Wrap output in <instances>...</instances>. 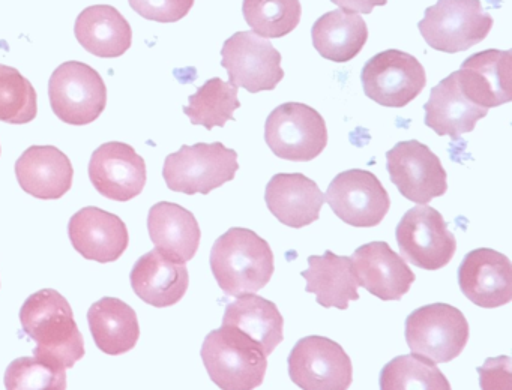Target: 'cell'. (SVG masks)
Wrapping results in <instances>:
<instances>
[{
	"instance_id": "4dcf8cb0",
	"label": "cell",
	"mask_w": 512,
	"mask_h": 390,
	"mask_svg": "<svg viewBox=\"0 0 512 390\" xmlns=\"http://www.w3.org/2000/svg\"><path fill=\"white\" fill-rule=\"evenodd\" d=\"M380 390H452L436 363L419 354H404L380 371Z\"/></svg>"
},
{
	"instance_id": "3957f363",
	"label": "cell",
	"mask_w": 512,
	"mask_h": 390,
	"mask_svg": "<svg viewBox=\"0 0 512 390\" xmlns=\"http://www.w3.org/2000/svg\"><path fill=\"white\" fill-rule=\"evenodd\" d=\"M200 354L209 377L221 390H254L265 381L268 357L229 327L208 333Z\"/></svg>"
},
{
	"instance_id": "52a82bcc",
	"label": "cell",
	"mask_w": 512,
	"mask_h": 390,
	"mask_svg": "<svg viewBox=\"0 0 512 390\" xmlns=\"http://www.w3.org/2000/svg\"><path fill=\"white\" fill-rule=\"evenodd\" d=\"M265 141L278 158L313 161L328 146V128L322 114L310 105L286 102L266 119Z\"/></svg>"
},
{
	"instance_id": "484cf974",
	"label": "cell",
	"mask_w": 512,
	"mask_h": 390,
	"mask_svg": "<svg viewBox=\"0 0 512 390\" xmlns=\"http://www.w3.org/2000/svg\"><path fill=\"white\" fill-rule=\"evenodd\" d=\"M307 281L305 291L316 294L323 308L346 311L352 300H359V284L350 257H340L332 251L308 257V269L302 270Z\"/></svg>"
},
{
	"instance_id": "7a4b0ae2",
	"label": "cell",
	"mask_w": 512,
	"mask_h": 390,
	"mask_svg": "<svg viewBox=\"0 0 512 390\" xmlns=\"http://www.w3.org/2000/svg\"><path fill=\"white\" fill-rule=\"evenodd\" d=\"M211 270L227 296L257 293L274 275V252L259 234L248 228L233 227L215 240Z\"/></svg>"
},
{
	"instance_id": "8d00e7d4",
	"label": "cell",
	"mask_w": 512,
	"mask_h": 390,
	"mask_svg": "<svg viewBox=\"0 0 512 390\" xmlns=\"http://www.w3.org/2000/svg\"><path fill=\"white\" fill-rule=\"evenodd\" d=\"M331 2L340 6L343 11L371 14L376 6H385L388 0H331Z\"/></svg>"
},
{
	"instance_id": "4316f807",
	"label": "cell",
	"mask_w": 512,
	"mask_h": 390,
	"mask_svg": "<svg viewBox=\"0 0 512 390\" xmlns=\"http://www.w3.org/2000/svg\"><path fill=\"white\" fill-rule=\"evenodd\" d=\"M77 41L88 53L115 59L130 50L133 29L127 18L110 5H94L80 12L74 26Z\"/></svg>"
},
{
	"instance_id": "cb8c5ba5",
	"label": "cell",
	"mask_w": 512,
	"mask_h": 390,
	"mask_svg": "<svg viewBox=\"0 0 512 390\" xmlns=\"http://www.w3.org/2000/svg\"><path fill=\"white\" fill-rule=\"evenodd\" d=\"M148 230L155 249L178 263L193 260L202 239L196 216L185 207L169 201H161L151 207Z\"/></svg>"
},
{
	"instance_id": "836d02e7",
	"label": "cell",
	"mask_w": 512,
	"mask_h": 390,
	"mask_svg": "<svg viewBox=\"0 0 512 390\" xmlns=\"http://www.w3.org/2000/svg\"><path fill=\"white\" fill-rule=\"evenodd\" d=\"M7 390H67V369L38 357H19L5 371Z\"/></svg>"
},
{
	"instance_id": "9a60e30c",
	"label": "cell",
	"mask_w": 512,
	"mask_h": 390,
	"mask_svg": "<svg viewBox=\"0 0 512 390\" xmlns=\"http://www.w3.org/2000/svg\"><path fill=\"white\" fill-rule=\"evenodd\" d=\"M89 179L103 197L130 201L145 189L146 162L130 144L110 141L92 153Z\"/></svg>"
},
{
	"instance_id": "d590c367",
	"label": "cell",
	"mask_w": 512,
	"mask_h": 390,
	"mask_svg": "<svg viewBox=\"0 0 512 390\" xmlns=\"http://www.w3.org/2000/svg\"><path fill=\"white\" fill-rule=\"evenodd\" d=\"M512 360L509 356L490 357L476 368L481 390H512Z\"/></svg>"
},
{
	"instance_id": "ffe728a7",
	"label": "cell",
	"mask_w": 512,
	"mask_h": 390,
	"mask_svg": "<svg viewBox=\"0 0 512 390\" xmlns=\"http://www.w3.org/2000/svg\"><path fill=\"white\" fill-rule=\"evenodd\" d=\"M265 201L281 224L302 228L319 219L325 195L305 174L278 173L266 185Z\"/></svg>"
},
{
	"instance_id": "30bf717a",
	"label": "cell",
	"mask_w": 512,
	"mask_h": 390,
	"mask_svg": "<svg viewBox=\"0 0 512 390\" xmlns=\"http://www.w3.org/2000/svg\"><path fill=\"white\" fill-rule=\"evenodd\" d=\"M289 377L302 390H349L353 365L338 342L326 336L299 339L290 351Z\"/></svg>"
},
{
	"instance_id": "ba28073f",
	"label": "cell",
	"mask_w": 512,
	"mask_h": 390,
	"mask_svg": "<svg viewBox=\"0 0 512 390\" xmlns=\"http://www.w3.org/2000/svg\"><path fill=\"white\" fill-rule=\"evenodd\" d=\"M395 237L400 257L419 269L440 270L457 252V239L449 231L448 222L428 204L407 210L398 222Z\"/></svg>"
},
{
	"instance_id": "e0dca14e",
	"label": "cell",
	"mask_w": 512,
	"mask_h": 390,
	"mask_svg": "<svg viewBox=\"0 0 512 390\" xmlns=\"http://www.w3.org/2000/svg\"><path fill=\"white\" fill-rule=\"evenodd\" d=\"M455 74L461 92L485 110L512 99L511 50L479 51L467 57Z\"/></svg>"
},
{
	"instance_id": "5bb4252c",
	"label": "cell",
	"mask_w": 512,
	"mask_h": 390,
	"mask_svg": "<svg viewBox=\"0 0 512 390\" xmlns=\"http://www.w3.org/2000/svg\"><path fill=\"white\" fill-rule=\"evenodd\" d=\"M325 201L332 212L352 227H377L391 209V198L376 174L353 168L329 183Z\"/></svg>"
},
{
	"instance_id": "d6a6232c",
	"label": "cell",
	"mask_w": 512,
	"mask_h": 390,
	"mask_svg": "<svg viewBox=\"0 0 512 390\" xmlns=\"http://www.w3.org/2000/svg\"><path fill=\"white\" fill-rule=\"evenodd\" d=\"M37 114V92L31 81L19 69L0 65V120L25 125Z\"/></svg>"
},
{
	"instance_id": "1f68e13d",
	"label": "cell",
	"mask_w": 512,
	"mask_h": 390,
	"mask_svg": "<svg viewBox=\"0 0 512 390\" xmlns=\"http://www.w3.org/2000/svg\"><path fill=\"white\" fill-rule=\"evenodd\" d=\"M242 14L248 26L262 38H283L301 23L299 0H244Z\"/></svg>"
},
{
	"instance_id": "f546056e",
	"label": "cell",
	"mask_w": 512,
	"mask_h": 390,
	"mask_svg": "<svg viewBox=\"0 0 512 390\" xmlns=\"http://www.w3.org/2000/svg\"><path fill=\"white\" fill-rule=\"evenodd\" d=\"M238 90L220 77L211 78L188 98L184 113L193 125L205 126L208 131L217 126L223 128L229 120H235L233 113L241 107Z\"/></svg>"
},
{
	"instance_id": "d4e9b609",
	"label": "cell",
	"mask_w": 512,
	"mask_h": 390,
	"mask_svg": "<svg viewBox=\"0 0 512 390\" xmlns=\"http://www.w3.org/2000/svg\"><path fill=\"white\" fill-rule=\"evenodd\" d=\"M424 108L425 125L440 137L448 135L452 140L472 132L476 123L488 113L461 92L455 72L431 89L430 99Z\"/></svg>"
},
{
	"instance_id": "8fae6325",
	"label": "cell",
	"mask_w": 512,
	"mask_h": 390,
	"mask_svg": "<svg viewBox=\"0 0 512 390\" xmlns=\"http://www.w3.org/2000/svg\"><path fill=\"white\" fill-rule=\"evenodd\" d=\"M362 87L382 107L403 108L427 86L424 66L412 54L386 50L371 57L361 72Z\"/></svg>"
},
{
	"instance_id": "9c48e42d",
	"label": "cell",
	"mask_w": 512,
	"mask_h": 390,
	"mask_svg": "<svg viewBox=\"0 0 512 390\" xmlns=\"http://www.w3.org/2000/svg\"><path fill=\"white\" fill-rule=\"evenodd\" d=\"M49 96L53 113L68 125H89L106 110V83L94 68L77 60L56 68L50 77Z\"/></svg>"
},
{
	"instance_id": "2e32d148",
	"label": "cell",
	"mask_w": 512,
	"mask_h": 390,
	"mask_svg": "<svg viewBox=\"0 0 512 390\" xmlns=\"http://www.w3.org/2000/svg\"><path fill=\"white\" fill-rule=\"evenodd\" d=\"M458 285L479 308H500L512 300L511 261L494 249H473L458 267Z\"/></svg>"
},
{
	"instance_id": "7c38bea8",
	"label": "cell",
	"mask_w": 512,
	"mask_h": 390,
	"mask_svg": "<svg viewBox=\"0 0 512 390\" xmlns=\"http://www.w3.org/2000/svg\"><path fill=\"white\" fill-rule=\"evenodd\" d=\"M229 83L250 93L274 90L284 78L280 51L254 32H236L221 48Z\"/></svg>"
},
{
	"instance_id": "4fadbf2b",
	"label": "cell",
	"mask_w": 512,
	"mask_h": 390,
	"mask_svg": "<svg viewBox=\"0 0 512 390\" xmlns=\"http://www.w3.org/2000/svg\"><path fill=\"white\" fill-rule=\"evenodd\" d=\"M391 182L409 201L428 204L448 191V174L439 156L418 140L400 141L386 152Z\"/></svg>"
},
{
	"instance_id": "83f0119b",
	"label": "cell",
	"mask_w": 512,
	"mask_h": 390,
	"mask_svg": "<svg viewBox=\"0 0 512 390\" xmlns=\"http://www.w3.org/2000/svg\"><path fill=\"white\" fill-rule=\"evenodd\" d=\"M89 329L95 344L110 356L128 353L140 338L136 311L116 297H103L88 311Z\"/></svg>"
},
{
	"instance_id": "7402d4cb",
	"label": "cell",
	"mask_w": 512,
	"mask_h": 390,
	"mask_svg": "<svg viewBox=\"0 0 512 390\" xmlns=\"http://www.w3.org/2000/svg\"><path fill=\"white\" fill-rule=\"evenodd\" d=\"M130 279L134 293L155 308H169L181 302L190 285L187 266L170 260L157 249L136 261Z\"/></svg>"
},
{
	"instance_id": "6da1fadb",
	"label": "cell",
	"mask_w": 512,
	"mask_h": 390,
	"mask_svg": "<svg viewBox=\"0 0 512 390\" xmlns=\"http://www.w3.org/2000/svg\"><path fill=\"white\" fill-rule=\"evenodd\" d=\"M23 330L37 347L34 356L44 362L73 368L85 357V339L68 300L52 288L32 294L20 309Z\"/></svg>"
},
{
	"instance_id": "74e56055",
	"label": "cell",
	"mask_w": 512,
	"mask_h": 390,
	"mask_svg": "<svg viewBox=\"0 0 512 390\" xmlns=\"http://www.w3.org/2000/svg\"><path fill=\"white\" fill-rule=\"evenodd\" d=\"M0 152H2V150H0Z\"/></svg>"
},
{
	"instance_id": "f1b7e54d",
	"label": "cell",
	"mask_w": 512,
	"mask_h": 390,
	"mask_svg": "<svg viewBox=\"0 0 512 390\" xmlns=\"http://www.w3.org/2000/svg\"><path fill=\"white\" fill-rule=\"evenodd\" d=\"M311 38L323 59L346 63L355 59L367 44L368 27L361 15L337 9L317 18Z\"/></svg>"
},
{
	"instance_id": "ac0fdd59",
	"label": "cell",
	"mask_w": 512,
	"mask_h": 390,
	"mask_svg": "<svg viewBox=\"0 0 512 390\" xmlns=\"http://www.w3.org/2000/svg\"><path fill=\"white\" fill-rule=\"evenodd\" d=\"M359 287L380 300H401L416 281L406 261L386 242L359 246L350 257Z\"/></svg>"
},
{
	"instance_id": "603a6c76",
	"label": "cell",
	"mask_w": 512,
	"mask_h": 390,
	"mask_svg": "<svg viewBox=\"0 0 512 390\" xmlns=\"http://www.w3.org/2000/svg\"><path fill=\"white\" fill-rule=\"evenodd\" d=\"M223 327L236 330L253 342L266 357L283 342L284 318L271 300L257 294H242L226 306Z\"/></svg>"
},
{
	"instance_id": "44dd1931",
	"label": "cell",
	"mask_w": 512,
	"mask_h": 390,
	"mask_svg": "<svg viewBox=\"0 0 512 390\" xmlns=\"http://www.w3.org/2000/svg\"><path fill=\"white\" fill-rule=\"evenodd\" d=\"M16 176L23 191L40 200H59L73 186L70 158L55 146H32L16 162Z\"/></svg>"
},
{
	"instance_id": "5b68a950",
	"label": "cell",
	"mask_w": 512,
	"mask_h": 390,
	"mask_svg": "<svg viewBox=\"0 0 512 390\" xmlns=\"http://www.w3.org/2000/svg\"><path fill=\"white\" fill-rule=\"evenodd\" d=\"M493 24L481 0H437L425 9L418 29L433 50L460 53L484 41Z\"/></svg>"
},
{
	"instance_id": "e575fe53",
	"label": "cell",
	"mask_w": 512,
	"mask_h": 390,
	"mask_svg": "<svg viewBox=\"0 0 512 390\" xmlns=\"http://www.w3.org/2000/svg\"><path fill=\"white\" fill-rule=\"evenodd\" d=\"M131 8L146 20L176 23L187 17L194 0H128Z\"/></svg>"
},
{
	"instance_id": "277c9868",
	"label": "cell",
	"mask_w": 512,
	"mask_h": 390,
	"mask_svg": "<svg viewBox=\"0 0 512 390\" xmlns=\"http://www.w3.org/2000/svg\"><path fill=\"white\" fill-rule=\"evenodd\" d=\"M238 152L223 143H197L170 153L164 161L163 177L169 189L182 194L208 195L235 179Z\"/></svg>"
},
{
	"instance_id": "d6986e66",
	"label": "cell",
	"mask_w": 512,
	"mask_h": 390,
	"mask_svg": "<svg viewBox=\"0 0 512 390\" xmlns=\"http://www.w3.org/2000/svg\"><path fill=\"white\" fill-rule=\"evenodd\" d=\"M68 234L79 254L98 263L119 260L130 243L125 222L118 215L94 206L85 207L73 215Z\"/></svg>"
},
{
	"instance_id": "8992f818",
	"label": "cell",
	"mask_w": 512,
	"mask_h": 390,
	"mask_svg": "<svg viewBox=\"0 0 512 390\" xmlns=\"http://www.w3.org/2000/svg\"><path fill=\"white\" fill-rule=\"evenodd\" d=\"M404 335L412 353L434 363H448L463 353L470 329L460 309L433 303L415 309L406 318Z\"/></svg>"
}]
</instances>
